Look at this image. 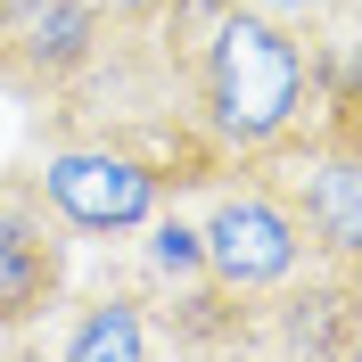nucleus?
Listing matches in <instances>:
<instances>
[{"instance_id":"423d86ee","label":"nucleus","mask_w":362,"mask_h":362,"mask_svg":"<svg viewBox=\"0 0 362 362\" xmlns=\"http://www.w3.org/2000/svg\"><path fill=\"white\" fill-rule=\"evenodd\" d=\"M66 280V239L49 223V206L25 189H0V329L49 313V296Z\"/></svg>"},{"instance_id":"6e6552de","label":"nucleus","mask_w":362,"mask_h":362,"mask_svg":"<svg viewBox=\"0 0 362 362\" xmlns=\"http://www.w3.org/2000/svg\"><path fill=\"white\" fill-rule=\"evenodd\" d=\"M148 272H157V280H181V288H198L206 280V255H198V223H181V214H148Z\"/></svg>"},{"instance_id":"1a4fd4ad","label":"nucleus","mask_w":362,"mask_h":362,"mask_svg":"<svg viewBox=\"0 0 362 362\" xmlns=\"http://www.w3.org/2000/svg\"><path fill=\"white\" fill-rule=\"evenodd\" d=\"M247 8H264V17H288V25H305V33H313L321 17H338L346 0H247Z\"/></svg>"},{"instance_id":"7ed1b4c3","label":"nucleus","mask_w":362,"mask_h":362,"mask_svg":"<svg viewBox=\"0 0 362 362\" xmlns=\"http://www.w3.org/2000/svg\"><path fill=\"white\" fill-rule=\"evenodd\" d=\"M33 198L49 206V223L74 230V239H132L165 198H173V173H165L148 148H124V140H58L33 173Z\"/></svg>"},{"instance_id":"20e7f679","label":"nucleus","mask_w":362,"mask_h":362,"mask_svg":"<svg viewBox=\"0 0 362 362\" xmlns=\"http://www.w3.org/2000/svg\"><path fill=\"white\" fill-rule=\"evenodd\" d=\"M107 49L99 0H0V90L25 107H58Z\"/></svg>"},{"instance_id":"0eeeda50","label":"nucleus","mask_w":362,"mask_h":362,"mask_svg":"<svg viewBox=\"0 0 362 362\" xmlns=\"http://www.w3.org/2000/svg\"><path fill=\"white\" fill-rule=\"evenodd\" d=\"M165 346L173 338L148 321V305H140L132 288H99L90 305H74L58 354L66 362H140V354H165Z\"/></svg>"},{"instance_id":"f03ea898","label":"nucleus","mask_w":362,"mask_h":362,"mask_svg":"<svg viewBox=\"0 0 362 362\" xmlns=\"http://www.w3.org/2000/svg\"><path fill=\"white\" fill-rule=\"evenodd\" d=\"M198 255L206 280L223 296H272L280 280L313 272V239L296 223V206L280 181H264L255 165H239V181H223L198 214Z\"/></svg>"},{"instance_id":"f257e3e1","label":"nucleus","mask_w":362,"mask_h":362,"mask_svg":"<svg viewBox=\"0 0 362 362\" xmlns=\"http://www.w3.org/2000/svg\"><path fill=\"white\" fill-rule=\"evenodd\" d=\"M189 124L223 165H272L305 148L329 124V107H354V58L329 49L288 17H264L247 0H230L223 17H206L181 58Z\"/></svg>"},{"instance_id":"9d476101","label":"nucleus","mask_w":362,"mask_h":362,"mask_svg":"<svg viewBox=\"0 0 362 362\" xmlns=\"http://www.w3.org/2000/svg\"><path fill=\"white\" fill-rule=\"evenodd\" d=\"M99 8H107V25H157L165 0H99Z\"/></svg>"},{"instance_id":"39448f33","label":"nucleus","mask_w":362,"mask_h":362,"mask_svg":"<svg viewBox=\"0 0 362 362\" xmlns=\"http://www.w3.org/2000/svg\"><path fill=\"white\" fill-rule=\"evenodd\" d=\"M296 173H288V206L305 239H313V264L329 272H354L362 255V157H354V107H329L305 148H288Z\"/></svg>"}]
</instances>
